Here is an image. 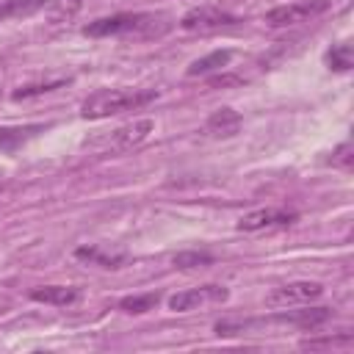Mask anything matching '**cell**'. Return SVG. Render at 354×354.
<instances>
[{
    "label": "cell",
    "mask_w": 354,
    "mask_h": 354,
    "mask_svg": "<svg viewBox=\"0 0 354 354\" xmlns=\"http://www.w3.org/2000/svg\"><path fill=\"white\" fill-rule=\"evenodd\" d=\"M171 28V19L166 14H152V11H124L113 17L94 19L83 28L86 36L102 39V36H163Z\"/></svg>",
    "instance_id": "6da1fadb"
},
{
    "label": "cell",
    "mask_w": 354,
    "mask_h": 354,
    "mask_svg": "<svg viewBox=\"0 0 354 354\" xmlns=\"http://www.w3.org/2000/svg\"><path fill=\"white\" fill-rule=\"evenodd\" d=\"M155 97H158L155 88H100V91L86 97V102L80 108V116L83 119H105V116H113V113L144 108Z\"/></svg>",
    "instance_id": "7a4b0ae2"
},
{
    "label": "cell",
    "mask_w": 354,
    "mask_h": 354,
    "mask_svg": "<svg viewBox=\"0 0 354 354\" xmlns=\"http://www.w3.org/2000/svg\"><path fill=\"white\" fill-rule=\"evenodd\" d=\"M332 8L329 0H299V3H288V6H277L271 11H266L263 22L268 28H293L301 22H310L321 14H326Z\"/></svg>",
    "instance_id": "3957f363"
},
{
    "label": "cell",
    "mask_w": 354,
    "mask_h": 354,
    "mask_svg": "<svg viewBox=\"0 0 354 354\" xmlns=\"http://www.w3.org/2000/svg\"><path fill=\"white\" fill-rule=\"evenodd\" d=\"M324 293V288L318 282H288L274 288L266 296V307L271 310H282V307H293V304H307L313 299H318Z\"/></svg>",
    "instance_id": "277c9868"
},
{
    "label": "cell",
    "mask_w": 354,
    "mask_h": 354,
    "mask_svg": "<svg viewBox=\"0 0 354 354\" xmlns=\"http://www.w3.org/2000/svg\"><path fill=\"white\" fill-rule=\"evenodd\" d=\"M227 296H230V290L224 285H202V288H191V290H180V293L169 296V310L171 313H188V310H196L202 304L224 301Z\"/></svg>",
    "instance_id": "5b68a950"
},
{
    "label": "cell",
    "mask_w": 354,
    "mask_h": 354,
    "mask_svg": "<svg viewBox=\"0 0 354 354\" xmlns=\"http://www.w3.org/2000/svg\"><path fill=\"white\" fill-rule=\"evenodd\" d=\"M238 19L216 6H199V8H191L183 14L180 19V28L183 30H191V33H205V30H216V28H224V25H235Z\"/></svg>",
    "instance_id": "8992f818"
},
{
    "label": "cell",
    "mask_w": 354,
    "mask_h": 354,
    "mask_svg": "<svg viewBox=\"0 0 354 354\" xmlns=\"http://www.w3.org/2000/svg\"><path fill=\"white\" fill-rule=\"evenodd\" d=\"M296 221V213L279 210V207H263V210H252L246 216L238 218V230L241 232H260V230H277V227H288Z\"/></svg>",
    "instance_id": "52a82bcc"
},
{
    "label": "cell",
    "mask_w": 354,
    "mask_h": 354,
    "mask_svg": "<svg viewBox=\"0 0 354 354\" xmlns=\"http://www.w3.org/2000/svg\"><path fill=\"white\" fill-rule=\"evenodd\" d=\"M241 124H243V119H241L238 111H232V108H218V111H213V113L207 116L202 133H205L207 138H232V136L241 130Z\"/></svg>",
    "instance_id": "ba28073f"
},
{
    "label": "cell",
    "mask_w": 354,
    "mask_h": 354,
    "mask_svg": "<svg viewBox=\"0 0 354 354\" xmlns=\"http://www.w3.org/2000/svg\"><path fill=\"white\" fill-rule=\"evenodd\" d=\"M152 133V119H133L130 124H122L119 130L111 133V147L113 149H130L141 144Z\"/></svg>",
    "instance_id": "9c48e42d"
},
{
    "label": "cell",
    "mask_w": 354,
    "mask_h": 354,
    "mask_svg": "<svg viewBox=\"0 0 354 354\" xmlns=\"http://www.w3.org/2000/svg\"><path fill=\"white\" fill-rule=\"evenodd\" d=\"M30 299L44 301V304H55V307H66V304H75L80 299V290L72 285H44V288H33Z\"/></svg>",
    "instance_id": "30bf717a"
},
{
    "label": "cell",
    "mask_w": 354,
    "mask_h": 354,
    "mask_svg": "<svg viewBox=\"0 0 354 354\" xmlns=\"http://www.w3.org/2000/svg\"><path fill=\"white\" fill-rule=\"evenodd\" d=\"M329 315H332V313H329L326 307H313V310H299V313H282V315H277L274 321H279V324H293V326H301V329H315V326H321Z\"/></svg>",
    "instance_id": "8fae6325"
},
{
    "label": "cell",
    "mask_w": 354,
    "mask_h": 354,
    "mask_svg": "<svg viewBox=\"0 0 354 354\" xmlns=\"http://www.w3.org/2000/svg\"><path fill=\"white\" fill-rule=\"evenodd\" d=\"M230 61H232V50H213V53H207V55L196 58V61L185 69V75H188V77L210 75V72H216V69H224Z\"/></svg>",
    "instance_id": "7c38bea8"
},
{
    "label": "cell",
    "mask_w": 354,
    "mask_h": 354,
    "mask_svg": "<svg viewBox=\"0 0 354 354\" xmlns=\"http://www.w3.org/2000/svg\"><path fill=\"white\" fill-rule=\"evenodd\" d=\"M50 0H0V22L3 19H22L41 11Z\"/></svg>",
    "instance_id": "4fadbf2b"
},
{
    "label": "cell",
    "mask_w": 354,
    "mask_h": 354,
    "mask_svg": "<svg viewBox=\"0 0 354 354\" xmlns=\"http://www.w3.org/2000/svg\"><path fill=\"white\" fill-rule=\"evenodd\" d=\"M75 257L91 266H102V268H119L124 263V254H111V252H102L100 246H80L75 249Z\"/></svg>",
    "instance_id": "5bb4252c"
},
{
    "label": "cell",
    "mask_w": 354,
    "mask_h": 354,
    "mask_svg": "<svg viewBox=\"0 0 354 354\" xmlns=\"http://www.w3.org/2000/svg\"><path fill=\"white\" fill-rule=\"evenodd\" d=\"M69 80L66 77H58V80H44V83H28V86H19L14 94H11V100H30V97H39V94H47V91H55V88H61V86H66Z\"/></svg>",
    "instance_id": "9a60e30c"
},
{
    "label": "cell",
    "mask_w": 354,
    "mask_h": 354,
    "mask_svg": "<svg viewBox=\"0 0 354 354\" xmlns=\"http://www.w3.org/2000/svg\"><path fill=\"white\" fill-rule=\"evenodd\" d=\"M326 64H329V69H335V72H346V69H351L354 66V50H351V44H335L329 53H326Z\"/></svg>",
    "instance_id": "2e32d148"
},
{
    "label": "cell",
    "mask_w": 354,
    "mask_h": 354,
    "mask_svg": "<svg viewBox=\"0 0 354 354\" xmlns=\"http://www.w3.org/2000/svg\"><path fill=\"white\" fill-rule=\"evenodd\" d=\"M41 124H30V127H0V147L6 149H14L17 144L28 141L33 133H39Z\"/></svg>",
    "instance_id": "e0dca14e"
},
{
    "label": "cell",
    "mask_w": 354,
    "mask_h": 354,
    "mask_svg": "<svg viewBox=\"0 0 354 354\" xmlns=\"http://www.w3.org/2000/svg\"><path fill=\"white\" fill-rule=\"evenodd\" d=\"M160 301V293H144V296H127L119 301V310L122 313H147V310H155V304Z\"/></svg>",
    "instance_id": "ac0fdd59"
},
{
    "label": "cell",
    "mask_w": 354,
    "mask_h": 354,
    "mask_svg": "<svg viewBox=\"0 0 354 354\" xmlns=\"http://www.w3.org/2000/svg\"><path fill=\"white\" fill-rule=\"evenodd\" d=\"M171 263L177 268H196V266H210L213 254H207V252H180V254H174Z\"/></svg>",
    "instance_id": "d6986e66"
},
{
    "label": "cell",
    "mask_w": 354,
    "mask_h": 354,
    "mask_svg": "<svg viewBox=\"0 0 354 354\" xmlns=\"http://www.w3.org/2000/svg\"><path fill=\"white\" fill-rule=\"evenodd\" d=\"M351 346V335H337V337H321V340H301V348H343Z\"/></svg>",
    "instance_id": "ffe728a7"
},
{
    "label": "cell",
    "mask_w": 354,
    "mask_h": 354,
    "mask_svg": "<svg viewBox=\"0 0 354 354\" xmlns=\"http://www.w3.org/2000/svg\"><path fill=\"white\" fill-rule=\"evenodd\" d=\"M332 163H335V166H343V169L351 166V144H348V141L340 144V147L332 152Z\"/></svg>",
    "instance_id": "44dd1931"
}]
</instances>
